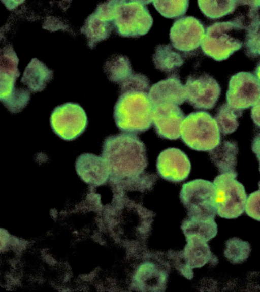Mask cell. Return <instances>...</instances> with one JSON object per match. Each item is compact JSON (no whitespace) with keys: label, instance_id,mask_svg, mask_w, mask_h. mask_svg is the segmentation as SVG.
Masks as SVG:
<instances>
[{"label":"cell","instance_id":"cell-28","mask_svg":"<svg viewBox=\"0 0 260 292\" xmlns=\"http://www.w3.org/2000/svg\"><path fill=\"white\" fill-rule=\"evenodd\" d=\"M244 45L245 54L248 57L260 56V19L246 29Z\"/></svg>","mask_w":260,"mask_h":292},{"label":"cell","instance_id":"cell-16","mask_svg":"<svg viewBox=\"0 0 260 292\" xmlns=\"http://www.w3.org/2000/svg\"><path fill=\"white\" fill-rule=\"evenodd\" d=\"M78 175L87 183L101 185L110 177L109 169L102 157L85 153L79 156L76 161Z\"/></svg>","mask_w":260,"mask_h":292},{"label":"cell","instance_id":"cell-27","mask_svg":"<svg viewBox=\"0 0 260 292\" xmlns=\"http://www.w3.org/2000/svg\"><path fill=\"white\" fill-rule=\"evenodd\" d=\"M250 244L242 239L233 237L225 242L224 255L233 264H241L249 257L251 252Z\"/></svg>","mask_w":260,"mask_h":292},{"label":"cell","instance_id":"cell-29","mask_svg":"<svg viewBox=\"0 0 260 292\" xmlns=\"http://www.w3.org/2000/svg\"><path fill=\"white\" fill-rule=\"evenodd\" d=\"M156 10L166 18L179 17L185 14L189 6L188 0L152 1Z\"/></svg>","mask_w":260,"mask_h":292},{"label":"cell","instance_id":"cell-13","mask_svg":"<svg viewBox=\"0 0 260 292\" xmlns=\"http://www.w3.org/2000/svg\"><path fill=\"white\" fill-rule=\"evenodd\" d=\"M157 172L164 179L179 182L188 176L191 164L187 155L176 148H168L162 151L156 160Z\"/></svg>","mask_w":260,"mask_h":292},{"label":"cell","instance_id":"cell-9","mask_svg":"<svg viewBox=\"0 0 260 292\" xmlns=\"http://www.w3.org/2000/svg\"><path fill=\"white\" fill-rule=\"evenodd\" d=\"M54 132L61 139L71 141L79 136L86 129L87 117L78 104L67 103L56 107L50 116Z\"/></svg>","mask_w":260,"mask_h":292},{"label":"cell","instance_id":"cell-12","mask_svg":"<svg viewBox=\"0 0 260 292\" xmlns=\"http://www.w3.org/2000/svg\"><path fill=\"white\" fill-rule=\"evenodd\" d=\"M205 33L204 26L199 19L186 16L174 22L170 30V39L175 49L189 52L200 46Z\"/></svg>","mask_w":260,"mask_h":292},{"label":"cell","instance_id":"cell-18","mask_svg":"<svg viewBox=\"0 0 260 292\" xmlns=\"http://www.w3.org/2000/svg\"><path fill=\"white\" fill-rule=\"evenodd\" d=\"M238 147L236 142L223 141L210 151V159L220 174L236 172Z\"/></svg>","mask_w":260,"mask_h":292},{"label":"cell","instance_id":"cell-24","mask_svg":"<svg viewBox=\"0 0 260 292\" xmlns=\"http://www.w3.org/2000/svg\"><path fill=\"white\" fill-rule=\"evenodd\" d=\"M243 110L235 109L227 103L221 105L215 116L220 131L224 135L235 132L239 126L238 119L242 115Z\"/></svg>","mask_w":260,"mask_h":292},{"label":"cell","instance_id":"cell-17","mask_svg":"<svg viewBox=\"0 0 260 292\" xmlns=\"http://www.w3.org/2000/svg\"><path fill=\"white\" fill-rule=\"evenodd\" d=\"M183 251L186 265L190 268H200L210 262L216 264L218 259L212 253L207 242L196 236L187 237Z\"/></svg>","mask_w":260,"mask_h":292},{"label":"cell","instance_id":"cell-15","mask_svg":"<svg viewBox=\"0 0 260 292\" xmlns=\"http://www.w3.org/2000/svg\"><path fill=\"white\" fill-rule=\"evenodd\" d=\"M148 96L153 107L167 103L178 106L186 100L185 86L176 74H172L153 84L149 89Z\"/></svg>","mask_w":260,"mask_h":292},{"label":"cell","instance_id":"cell-3","mask_svg":"<svg viewBox=\"0 0 260 292\" xmlns=\"http://www.w3.org/2000/svg\"><path fill=\"white\" fill-rule=\"evenodd\" d=\"M243 30L232 20L216 22L209 25L201 44L203 53L216 61L227 59L242 48L244 41L241 34Z\"/></svg>","mask_w":260,"mask_h":292},{"label":"cell","instance_id":"cell-31","mask_svg":"<svg viewBox=\"0 0 260 292\" xmlns=\"http://www.w3.org/2000/svg\"><path fill=\"white\" fill-rule=\"evenodd\" d=\"M258 185L259 189L248 196L245 211L248 216L260 221V181Z\"/></svg>","mask_w":260,"mask_h":292},{"label":"cell","instance_id":"cell-7","mask_svg":"<svg viewBox=\"0 0 260 292\" xmlns=\"http://www.w3.org/2000/svg\"><path fill=\"white\" fill-rule=\"evenodd\" d=\"M180 198L187 209L188 217L215 218L217 212L213 183L202 179L187 182L182 186Z\"/></svg>","mask_w":260,"mask_h":292},{"label":"cell","instance_id":"cell-19","mask_svg":"<svg viewBox=\"0 0 260 292\" xmlns=\"http://www.w3.org/2000/svg\"><path fill=\"white\" fill-rule=\"evenodd\" d=\"M53 72L43 63L34 58L26 67L21 82L32 92L43 90L52 79Z\"/></svg>","mask_w":260,"mask_h":292},{"label":"cell","instance_id":"cell-1","mask_svg":"<svg viewBox=\"0 0 260 292\" xmlns=\"http://www.w3.org/2000/svg\"><path fill=\"white\" fill-rule=\"evenodd\" d=\"M113 180L138 177L148 166L144 143L134 134L123 133L107 137L102 156Z\"/></svg>","mask_w":260,"mask_h":292},{"label":"cell","instance_id":"cell-4","mask_svg":"<svg viewBox=\"0 0 260 292\" xmlns=\"http://www.w3.org/2000/svg\"><path fill=\"white\" fill-rule=\"evenodd\" d=\"M152 1H114L113 26L124 37L137 38L146 34L153 18L146 5Z\"/></svg>","mask_w":260,"mask_h":292},{"label":"cell","instance_id":"cell-8","mask_svg":"<svg viewBox=\"0 0 260 292\" xmlns=\"http://www.w3.org/2000/svg\"><path fill=\"white\" fill-rule=\"evenodd\" d=\"M4 49L1 54L0 98L8 110H13L25 103L28 91L15 88L16 79L20 75L17 69L18 59L11 48L7 46Z\"/></svg>","mask_w":260,"mask_h":292},{"label":"cell","instance_id":"cell-10","mask_svg":"<svg viewBox=\"0 0 260 292\" xmlns=\"http://www.w3.org/2000/svg\"><path fill=\"white\" fill-rule=\"evenodd\" d=\"M226 100L228 105L237 109L254 106L260 100V81L250 72L234 74L229 80Z\"/></svg>","mask_w":260,"mask_h":292},{"label":"cell","instance_id":"cell-32","mask_svg":"<svg viewBox=\"0 0 260 292\" xmlns=\"http://www.w3.org/2000/svg\"><path fill=\"white\" fill-rule=\"evenodd\" d=\"M250 114L254 123L260 127V100L253 106Z\"/></svg>","mask_w":260,"mask_h":292},{"label":"cell","instance_id":"cell-23","mask_svg":"<svg viewBox=\"0 0 260 292\" xmlns=\"http://www.w3.org/2000/svg\"><path fill=\"white\" fill-rule=\"evenodd\" d=\"M104 69L109 80L119 85L134 72L128 58L122 55L112 56L106 62Z\"/></svg>","mask_w":260,"mask_h":292},{"label":"cell","instance_id":"cell-14","mask_svg":"<svg viewBox=\"0 0 260 292\" xmlns=\"http://www.w3.org/2000/svg\"><path fill=\"white\" fill-rule=\"evenodd\" d=\"M185 117L183 112L177 105L167 103L153 107V124L156 132L162 138L178 139Z\"/></svg>","mask_w":260,"mask_h":292},{"label":"cell","instance_id":"cell-30","mask_svg":"<svg viewBox=\"0 0 260 292\" xmlns=\"http://www.w3.org/2000/svg\"><path fill=\"white\" fill-rule=\"evenodd\" d=\"M149 80L145 75L134 72L123 83L120 85V92L134 90L149 92Z\"/></svg>","mask_w":260,"mask_h":292},{"label":"cell","instance_id":"cell-33","mask_svg":"<svg viewBox=\"0 0 260 292\" xmlns=\"http://www.w3.org/2000/svg\"><path fill=\"white\" fill-rule=\"evenodd\" d=\"M251 149L259 161V170L260 172V132L254 137L252 142Z\"/></svg>","mask_w":260,"mask_h":292},{"label":"cell","instance_id":"cell-22","mask_svg":"<svg viewBox=\"0 0 260 292\" xmlns=\"http://www.w3.org/2000/svg\"><path fill=\"white\" fill-rule=\"evenodd\" d=\"M181 229L186 237L196 236L208 242L217 234L214 219L188 217L182 223Z\"/></svg>","mask_w":260,"mask_h":292},{"label":"cell","instance_id":"cell-21","mask_svg":"<svg viewBox=\"0 0 260 292\" xmlns=\"http://www.w3.org/2000/svg\"><path fill=\"white\" fill-rule=\"evenodd\" d=\"M153 61L157 70L167 73L176 71L184 62L181 54L170 44L157 45L153 55Z\"/></svg>","mask_w":260,"mask_h":292},{"label":"cell","instance_id":"cell-6","mask_svg":"<svg viewBox=\"0 0 260 292\" xmlns=\"http://www.w3.org/2000/svg\"><path fill=\"white\" fill-rule=\"evenodd\" d=\"M237 176L236 171L224 173L214 180L216 212L222 218H237L245 211L247 194L243 185L237 180Z\"/></svg>","mask_w":260,"mask_h":292},{"label":"cell","instance_id":"cell-11","mask_svg":"<svg viewBox=\"0 0 260 292\" xmlns=\"http://www.w3.org/2000/svg\"><path fill=\"white\" fill-rule=\"evenodd\" d=\"M184 86L187 102L197 109H212L221 93L219 84L207 74L189 75Z\"/></svg>","mask_w":260,"mask_h":292},{"label":"cell","instance_id":"cell-26","mask_svg":"<svg viewBox=\"0 0 260 292\" xmlns=\"http://www.w3.org/2000/svg\"><path fill=\"white\" fill-rule=\"evenodd\" d=\"M202 12L208 18L217 19L233 13L237 1H198Z\"/></svg>","mask_w":260,"mask_h":292},{"label":"cell","instance_id":"cell-2","mask_svg":"<svg viewBox=\"0 0 260 292\" xmlns=\"http://www.w3.org/2000/svg\"><path fill=\"white\" fill-rule=\"evenodd\" d=\"M152 111L148 92L127 90L120 92L114 106V118L122 132L141 133L151 128Z\"/></svg>","mask_w":260,"mask_h":292},{"label":"cell","instance_id":"cell-5","mask_svg":"<svg viewBox=\"0 0 260 292\" xmlns=\"http://www.w3.org/2000/svg\"><path fill=\"white\" fill-rule=\"evenodd\" d=\"M180 136L186 145L196 151H210L221 143L217 123L205 111L187 115L182 123Z\"/></svg>","mask_w":260,"mask_h":292},{"label":"cell","instance_id":"cell-20","mask_svg":"<svg viewBox=\"0 0 260 292\" xmlns=\"http://www.w3.org/2000/svg\"><path fill=\"white\" fill-rule=\"evenodd\" d=\"M113 28L112 23L95 10L86 20L82 31L90 43L95 44L107 39Z\"/></svg>","mask_w":260,"mask_h":292},{"label":"cell","instance_id":"cell-35","mask_svg":"<svg viewBox=\"0 0 260 292\" xmlns=\"http://www.w3.org/2000/svg\"><path fill=\"white\" fill-rule=\"evenodd\" d=\"M259 7H260V1H257Z\"/></svg>","mask_w":260,"mask_h":292},{"label":"cell","instance_id":"cell-34","mask_svg":"<svg viewBox=\"0 0 260 292\" xmlns=\"http://www.w3.org/2000/svg\"><path fill=\"white\" fill-rule=\"evenodd\" d=\"M254 75L260 81V61L257 64L255 69Z\"/></svg>","mask_w":260,"mask_h":292},{"label":"cell","instance_id":"cell-25","mask_svg":"<svg viewBox=\"0 0 260 292\" xmlns=\"http://www.w3.org/2000/svg\"><path fill=\"white\" fill-rule=\"evenodd\" d=\"M257 1H237L234 21L245 30L254 21L260 19Z\"/></svg>","mask_w":260,"mask_h":292}]
</instances>
